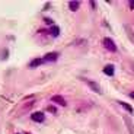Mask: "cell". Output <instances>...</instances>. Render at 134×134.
I'll list each match as a JSON object with an SVG mask.
<instances>
[{
    "label": "cell",
    "mask_w": 134,
    "mask_h": 134,
    "mask_svg": "<svg viewBox=\"0 0 134 134\" xmlns=\"http://www.w3.org/2000/svg\"><path fill=\"white\" fill-rule=\"evenodd\" d=\"M50 7H51V3H50V2H47V3L44 4V7H42V10H48V9H50Z\"/></svg>",
    "instance_id": "18"
},
{
    "label": "cell",
    "mask_w": 134,
    "mask_h": 134,
    "mask_svg": "<svg viewBox=\"0 0 134 134\" xmlns=\"http://www.w3.org/2000/svg\"><path fill=\"white\" fill-rule=\"evenodd\" d=\"M80 79L87 85V86L91 87V91H93L95 93H98V95H102V89H100V86H99V83H98V82L91 80V79H86V77H80Z\"/></svg>",
    "instance_id": "2"
},
{
    "label": "cell",
    "mask_w": 134,
    "mask_h": 134,
    "mask_svg": "<svg viewBox=\"0 0 134 134\" xmlns=\"http://www.w3.org/2000/svg\"><path fill=\"white\" fill-rule=\"evenodd\" d=\"M45 63V61L42 60V58H34V60H31L29 63H28V67H29V69H37V67H40L41 64H44Z\"/></svg>",
    "instance_id": "7"
},
{
    "label": "cell",
    "mask_w": 134,
    "mask_h": 134,
    "mask_svg": "<svg viewBox=\"0 0 134 134\" xmlns=\"http://www.w3.org/2000/svg\"><path fill=\"white\" fill-rule=\"evenodd\" d=\"M130 98H131V99H134V91L130 92Z\"/></svg>",
    "instance_id": "21"
},
{
    "label": "cell",
    "mask_w": 134,
    "mask_h": 134,
    "mask_svg": "<svg viewBox=\"0 0 134 134\" xmlns=\"http://www.w3.org/2000/svg\"><path fill=\"white\" fill-rule=\"evenodd\" d=\"M45 111H48L50 114H57V112H58L57 107H54V105H48V107L45 108Z\"/></svg>",
    "instance_id": "14"
},
{
    "label": "cell",
    "mask_w": 134,
    "mask_h": 134,
    "mask_svg": "<svg viewBox=\"0 0 134 134\" xmlns=\"http://www.w3.org/2000/svg\"><path fill=\"white\" fill-rule=\"evenodd\" d=\"M48 34H50L51 37L57 38L58 35H60V26H57V25H53V26L48 28Z\"/></svg>",
    "instance_id": "10"
},
{
    "label": "cell",
    "mask_w": 134,
    "mask_h": 134,
    "mask_svg": "<svg viewBox=\"0 0 134 134\" xmlns=\"http://www.w3.org/2000/svg\"><path fill=\"white\" fill-rule=\"evenodd\" d=\"M125 32H127V35H128V38H130V41L134 44V34H133V31H131L130 25H125Z\"/></svg>",
    "instance_id": "12"
},
{
    "label": "cell",
    "mask_w": 134,
    "mask_h": 134,
    "mask_svg": "<svg viewBox=\"0 0 134 134\" xmlns=\"http://www.w3.org/2000/svg\"><path fill=\"white\" fill-rule=\"evenodd\" d=\"M102 71H104V74H107V76L114 77V74H115V66H114V64H107V66L102 69Z\"/></svg>",
    "instance_id": "6"
},
{
    "label": "cell",
    "mask_w": 134,
    "mask_h": 134,
    "mask_svg": "<svg viewBox=\"0 0 134 134\" xmlns=\"http://www.w3.org/2000/svg\"><path fill=\"white\" fill-rule=\"evenodd\" d=\"M31 120L34 122H44L45 121V114H44L42 111H35L31 114Z\"/></svg>",
    "instance_id": "4"
},
{
    "label": "cell",
    "mask_w": 134,
    "mask_h": 134,
    "mask_svg": "<svg viewBox=\"0 0 134 134\" xmlns=\"http://www.w3.org/2000/svg\"><path fill=\"white\" fill-rule=\"evenodd\" d=\"M58 57H60V53L58 51H51V53H47L45 55L42 57V60L45 63H54V61H57Z\"/></svg>",
    "instance_id": "3"
},
{
    "label": "cell",
    "mask_w": 134,
    "mask_h": 134,
    "mask_svg": "<svg viewBox=\"0 0 134 134\" xmlns=\"http://www.w3.org/2000/svg\"><path fill=\"white\" fill-rule=\"evenodd\" d=\"M15 134H20V133H15Z\"/></svg>",
    "instance_id": "23"
},
{
    "label": "cell",
    "mask_w": 134,
    "mask_h": 134,
    "mask_svg": "<svg viewBox=\"0 0 134 134\" xmlns=\"http://www.w3.org/2000/svg\"><path fill=\"white\" fill-rule=\"evenodd\" d=\"M24 134H32V133H24Z\"/></svg>",
    "instance_id": "22"
},
{
    "label": "cell",
    "mask_w": 134,
    "mask_h": 134,
    "mask_svg": "<svg viewBox=\"0 0 134 134\" xmlns=\"http://www.w3.org/2000/svg\"><path fill=\"white\" fill-rule=\"evenodd\" d=\"M42 19H44V22H45L47 25H51V26L54 25V20L51 19V18H42Z\"/></svg>",
    "instance_id": "15"
},
{
    "label": "cell",
    "mask_w": 134,
    "mask_h": 134,
    "mask_svg": "<svg viewBox=\"0 0 134 134\" xmlns=\"http://www.w3.org/2000/svg\"><path fill=\"white\" fill-rule=\"evenodd\" d=\"M102 47H104L105 50H108L109 53H118L117 44H115V41L112 40V38H109V37L102 38Z\"/></svg>",
    "instance_id": "1"
},
{
    "label": "cell",
    "mask_w": 134,
    "mask_h": 134,
    "mask_svg": "<svg viewBox=\"0 0 134 134\" xmlns=\"http://www.w3.org/2000/svg\"><path fill=\"white\" fill-rule=\"evenodd\" d=\"M128 6H130V9H134V0H130V2H128Z\"/></svg>",
    "instance_id": "20"
},
{
    "label": "cell",
    "mask_w": 134,
    "mask_h": 134,
    "mask_svg": "<svg viewBox=\"0 0 134 134\" xmlns=\"http://www.w3.org/2000/svg\"><path fill=\"white\" fill-rule=\"evenodd\" d=\"M7 58H9V50H7V48H3V50H2V53H0V60H7Z\"/></svg>",
    "instance_id": "13"
},
{
    "label": "cell",
    "mask_w": 134,
    "mask_h": 134,
    "mask_svg": "<svg viewBox=\"0 0 134 134\" xmlns=\"http://www.w3.org/2000/svg\"><path fill=\"white\" fill-rule=\"evenodd\" d=\"M118 105H121V107L124 108V109L127 111V112H128L130 115H133V114H134V108L131 107L130 104H127V102H124V100H118Z\"/></svg>",
    "instance_id": "11"
},
{
    "label": "cell",
    "mask_w": 134,
    "mask_h": 134,
    "mask_svg": "<svg viewBox=\"0 0 134 134\" xmlns=\"http://www.w3.org/2000/svg\"><path fill=\"white\" fill-rule=\"evenodd\" d=\"M89 6H91L92 9H96V2H95V0H91V2H89Z\"/></svg>",
    "instance_id": "17"
},
{
    "label": "cell",
    "mask_w": 134,
    "mask_h": 134,
    "mask_svg": "<svg viewBox=\"0 0 134 134\" xmlns=\"http://www.w3.org/2000/svg\"><path fill=\"white\" fill-rule=\"evenodd\" d=\"M38 34H48V29H45V28H40V29H38Z\"/></svg>",
    "instance_id": "19"
},
{
    "label": "cell",
    "mask_w": 134,
    "mask_h": 134,
    "mask_svg": "<svg viewBox=\"0 0 134 134\" xmlns=\"http://www.w3.org/2000/svg\"><path fill=\"white\" fill-rule=\"evenodd\" d=\"M122 120H124V122H125V127L128 128V133L130 134H134V124H133V121L130 120L128 117H122Z\"/></svg>",
    "instance_id": "9"
},
{
    "label": "cell",
    "mask_w": 134,
    "mask_h": 134,
    "mask_svg": "<svg viewBox=\"0 0 134 134\" xmlns=\"http://www.w3.org/2000/svg\"><path fill=\"white\" fill-rule=\"evenodd\" d=\"M67 6L71 12H77L79 7H80V2L79 0H70V2H67Z\"/></svg>",
    "instance_id": "8"
},
{
    "label": "cell",
    "mask_w": 134,
    "mask_h": 134,
    "mask_svg": "<svg viewBox=\"0 0 134 134\" xmlns=\"http://www.w3.org/2000/svg\"><path fill=\"white\" fill-rule=\"evenodd\" d=\"M50 100L53 102V104H55V105H60V107H66L67 105L66 99H64L61 95H53V96L50 98Z\"/></svg>",
    "instance_id": "5"
},
{
    "label": "cell",
    "mask_w": 134,
    "mask_h": 134,
    "mask_svg": "<svg viewBox=\"0 0 134 134\" xmlns=\"http://www.w3.org/2000/svg\"><path fill=\"white\" fill-rule=\"evenodd\" d=\"M76 45H82V44H86V40H83V38H80V40H76Z\"/></svg>",
    "instance_id": "16"
}]
</instances>
